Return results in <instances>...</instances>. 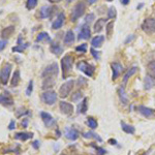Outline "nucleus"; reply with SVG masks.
<instances>
[{
	"label": "nucleus",
	"mask_w": 155,
	"mask_h": 155,
	"mask_svg": "<svg viewBox=\"0 0 155 155\" xmlns=\"http://www.w3.org/2000/svg\"><path fill=\"white\" fill-rule=\"evenodd\" d=\"M58 74H59L58 65H57V63L54 62V63H51L44 69V71L41 72V78L42 80H53V81H55V79L58 76Z\"/></svg>",
	"instance_id": "f257e3e1"
},
{
	"label": "nucleus",
	"mask_w": 155,
	"mask_h": 155,
	"mask_svg": "<svg viewBox=\"0 0 155 155\" xmlns=\"http://www.w3.org/2000/svg\"><path fill=\"white\" fill-rule=\"evenodd\" d=\"M72 65H74V58L71 55H65L61 59V68H62V76L63 79H66L68 74L72 71Z\"/></svg>",
	"instance_id": "f03ea898"
},
{
	"label": "nucleus",
	"mask_w": 155,
	"mask_h": 155,
	"mask_svg": "<svg viewBox=\"0 0 155 155\" xmlns=\"http://www.w3.org/2000/svg\"><path fill=\"white\" fill-rule=\"evenodd\" d=\"M85 11H86L85 1H79L78 3H76V5L74 6L71 11V22H76L77 20H79L85 14Z\"/></svg>",
	"instance_id": "7ed1b4c3"
},
{
	"label": "nucleus",
	"mask_w": 155,
	"mask_h": 155,
	"mask_svg": "<svg viewBox=\"0 0 155 155\" xmlns=\"http://www.w3.org/2000/svg\"><path fill=\"white\" fill-rule=\"evenodd\" d=\"M77 68L80 71H83L87 77L91 78L93 77L94 71H95V66L92 65V64L87 63L86 61H80L77 63Z\"/></svg>",
	"instance_id": "20e7f679"
},
{
	"label": "nucleus",
	"mask_w": 155,
	"mask_h": 155,
	"mask_svg": "<svg viewBox=\"0 0 155 155\" xmlns=\"http://www.w3.org/2000/svg\"><path fill=\"white\" fill-rule=\"evenodd\" d=\"M142 30L146 34L152 35L155 33V19L154 18H147L144 20V22L142 23Z\"/></svg>",
	"instance_id": "39448f33"
},
{
	"label": "nucleus",
	"mask_w": 155,
	"mask_h": 155,
	"mask_svg": "<svg viewBox=\"0 0 155 155\" xmlns=\"http://www.w3.org/2000/svg\"><path fill=\"white\" fill-rule=\"evenodd\" d=\"M12 69V66L11 63H6L4 64V66L1 68L0 71V83L2 85H7L9 80V76H11V71Z\"/></svg>",
	"instance_id": "423d86ee"
},
{
	"label": "nucleus",
	"mask_w": 155,
	"mask_h": 155,
	"mask_svg": "<svg viewBox=\"0 0 155 155\" xmlns=\"http://www.w3.org/2000/svg\"><path fill=\"white\" fill-rule=\"evenodd\" d=\"M74 80H68L66 81L64 84L61 85L59 89V95L62 97V98H65L71 94L72 88H74Z\"/></svg>",
	"instance_id": "0eeeda50"
},
{
	"label": "nucleus",
	"mask_w": 155,
	"mask_h": 155,
	"mask_svg": "<svg viewBox=\"0 0 155 155\" xmlns=\"http://www.w3.org/2000/svg\"><path fill=\"white\" fill-rule=\"evenodd\" d=\"M57 98H58L57 93L54 91H49L48 90V91L44 92L41 94V101L46 104H48V106H53L55 102L57 101Z\"/></svg>",
	"instance_id": "6e6552de"
},
{
	"label": "nucleus",
	"mask_w": 155,
	"mask_h": 155,
	"mask_svg": "<svg viewBox=\"0 0 155 155\" xmlns=\"http://www.w3.org/2000/svg\"><path fill=\"white\" fill-rule=\"evenodd\" d=\"M41 117L45 126L48 127V128H51V127H54L56 125V120L51 116V114L47 113V112H41Z\"/></svg>",
	"instance_id": "1a4fd4ad"
},
{
	"label": "nucleus",
	"mask_w": 155,
	"mask_h": 155,
	"mask_svg": "<svg viewBox=\"0 0 155 155\" xmlns=\"http://www.w3.org/2000/svg\"><path fill=\"white\" fill-rule=\"evenodd\" d=\"M64 136L69 141H76V140L79 139L80 132L78 131V129L74 128V127H65V129H64Z\"/></svg>",
	"instance_id": "9d476101"
},
{
	"label": "nucleus",
	"mask_w": 155,
	"mask_h": 155,
	"mask_svg": "<svg viewBox=\"0 0 155 155\" xmlns=\"http://www.w3.org/2000/svg\"><path fill=\"white\" fill-rule=\"evenodd\" d=\"M59 109H60V111H61L62 114L69 116V115H71L72 113H74V107L71 104H69V102L62 101L59 102Z\"/></svg>",
	"instance_id": "9b49d317"
},
{
	"label": "nucleus",
	"mask_w": 155,
	"mask_h": 155,
	"mask_svg": "<svg viewBox=\"0 0 155 155\" xmlns=\"http://www.w3.org/2000/svg\"><path fill=\"white\" fill-rule=\"evenodd\" d=\"M90 36H91V30H90V27L89 25L87 24H84L82 26L81 30L79 32V35H78V39L79 41H86V39H89Z\"/></svg>",
	"instance_id": "f8f14e48"
},
{
	"label": "nucleus",
	"mask_w": 155,
	"mask_h": 155,
	"mask_svg": "<svg viewBox=\"0 0 155 155\" xmlns=\"http://www.w3.org/2000/svg\"><path fill=\"white\" fill-rule=\"evenodd\" d=\"M111 68H112V71H113L112 79H113V81H115V80L118 79L119 76L121 74V72L123 71V66H122V64L119 63V62H112Z\"/></svg>",
	"instance_id": "ddd939ff"
},
{
	"label": "nucleus",
	"mask_w": 155,
	"mask_h": 155,
	"mask_svg": "<svg viewBox=\"0 0 155 155\" xmlns=\"http://www.w3.org/2000/svg\"><path fill=\"white\" fill-rule=\"evenodd\" d=\"M137 111L139 113L142 115L143 117L147 119H150V118H153L155 116V112L154 110L150 109L148 107H145V106H139L137 107Z\"/></svg>",
	"instance_id": "4468645a"
},
{
	"label": "nucleus",
	"mask_w": 155,
	"mask_h": 155,
	"mask_svg": "<svg viewBox=\"0 0 155 155\" xmlns=\"http://www.w3.org/2000/svg\"><path fill=\"white\" fill-rule=\"evenodd\" d=\"M64 20H65V16H64L63 12H60V14L57 16L56 20L52 23V29L54 30H58L63 26V23H64Z\"/></svg>",
	"instance_id": "2eb2a0df"
},
{
	"label": "nucleus",
	"mask_w": 155,
	"mask_h": 155,
	"mask_svg": "<svg viewBox=\"0 0 155 155\" xmlns=\"http://www.w3.org/2000/svg\"><path fill=\"white\" fill-rule=\"evenodd\" d=\"M0 104L5 107H11L14 104V101L12 97L9 95L8 93H2L0 94Z\"/></svg>",
	"instance_id": "dca6fc26"
},
{
	"label": "nucleus",
	"mask_w": 155,
	"mask_h": 155,
	"mask_svg": "<svg viewBox=\"0 0 155 155\" xmlns=\"http://www.w3.org/2000/svg\"><path fill=\"white\" fill-rule=\"evenodd\" d=\"M53 11V7L50 5H45L41 6V9H39V18L41 19H47L50 18V16L52 15V12Z\"/></svg>",
	"instance_id": "f3484780"
},
{
	"label": "nucleus",
	"mask_w": 155,
	"mask_h": 155,
	"mask_svg": "<svg viewBox=\"0 0 155 155\" xmlns=\"http://www.w3.org/2000/svg\"><path fill=\"white\" fill-rule=\"evenodd\" d=\"M155 86V79L153 77L147 74L144 79V89L145 90H151Z\"/></svg>",
	"instance_id": "a211bd4d"
},
{
	"label": "nucleus",
	"mask_w": 155,
	"mask_h": 155,
	"mask_svg": "<svg viewBox=\"0 0 155 155\" xmlns=\"http://www.w3.org/2000/svg\"><path fill=\"white\" fill-rule=\"evenodd\" d=\"M33 137V134L32 132H26V131H22V132H17L15 134V139L20 140V141H27V140H30Z\"/></svg>",
	"instance_id": "6ab92c4d"
},
{
	"label": "nucleus",
	"mask_w": 155,
	"mask_h": 155,
	"mask_svg": "<svg viewBox=\"0 0 155 155\" xmlns=\"http://www.w3.org/2000/svg\"><path fill=\"white\" fill-rule=\"evenodd\" d=\"M118 96H119V99L121 101L122 104H128V96L126 95L125 93V89H124V86H121L120 88L118 89Z\"/></svg>",
	"instance_id": "aec40b11"
},
{
	"label": "nucleus",
	"mask_w": 155,
	"mask_h": 155,
	"mask_svg": "<svg viewBox=\"0 0 155 155\" xmlns=\"http://www.w3.org/2000/svg\"><path fill=\"white\" fill-rule=\"evenodd\" d=\"M104 41V35H96L92 38L91 41V46L92 48H101Z\"/></svg>",
	"instance_id": "412c9836"
},
{
	"label": "nucleus",
	"mask_w": 155,
	"mask_h": 155,
	"mask_svg": "<svg viewBox=\"0 0 155 155\" xmlns=\"http://www.w3.org/2000/svg\"><path fill=\"white\" fill-rule=\"evenodd\" d=\"M137 66H132L125 72V74L123 76V86L127 83V82H128V80L130 79V78L134 76V74H137Z\"/></svg>",
	"instance_id": "4be33fe9"
},
{
	"label": "nucleus",
	"mask_w": 155,
	"mask_h": 155,
	"mask_svg": "<svg viewBox=\"0 0 155 155\" xmlns=\"http://www.w3.org/2000/svg\"><path fill=\"white\" fill-rule=\"evenodd\" d=\"M74 41H76V37H74V33L72 30H68V31L65 33L64 35V38H63V41L65 45H71L74 44Z\"/></svg>",
	"instance_id": "5701e85b"
},
{
	"label": "nucleus",
	"mask_w": 155,
	"mask_h": 155,
	"mask_svg": "<svg viewBox=\"0 0 155 155\" xmlns=\"http://www.w3.org/2000/svg\"><path fill=\"white\" fill-rule=\"evenodd\" d=\"M120 124H121V128L124 132H126V134H134V132H136V128H134L132 125L125 123L124 121H121L120 122Z\"/></svg>",
	"instance_id": "b1692460"
},
{
	"label": "nucleus",
	"mask_w": 155,
	"mask_h": 155,
	"mask_svg": "<svg viewBox=\"0 0 155 155\" xmlns=\"http://www.w3.org/2000/svg\"><path fill=\"white\" fill-rule=\"evenodd\" d=\"M87 110H88V99L83 98V101L78 107V114H86Z\"/></svg>",
	"instance_id": "393cba45"
},
{
	"label": "nucleus",
	"mask_w": 155,
	"mask_h": 155,
	"mask_svg": "<svg viewBox=\"0 0 155 155\" xmlns=\"http://www.w3.org/2000/svg\"><path fill=\"white\" fill-rule=\"evenodd\" d=\"M20 81H21V74H20L19 69H17V71L14 72L12 78V82H11L12 87H17L19 85Z\"/></svg>",
	"instance_id": "a878e982"
},
{
	"label": "nucleus",
	"mask_w": 155,
	"mask_h": 155,
	"mask_svg": "<svg viewBox=\"0 0 155 155\" xmlns=\"http://www.w3.org/2000/svg\"><path fill=\"white\" fill-rule=\"evenodd\" d=\"M14 32H15V27L14 26L6 27V28H4L1 31V36L3 37V38H8V37H11L12 34H14Z\"/></svg>",
	"instance_id": "bb28decb"
},
{
	"label": "nucleus",
	"mask_w": 155,
	"mask_h": 155,
	"mask_svg": "<svg viewBox=\"0 0 155 155\" xmlns=\"http://www.w3.org/2000/svg\"><path fill=\"white\" fill-rule=\"evenodd\" d=\"M107 23V19H98L97 22L94 24V31L95 32H101L102 29H104V25Z\"/></svg>",
	"instance_id": "cd10ccee"
},
{
	"label": "nucleus",
	"mask_w": 155,
	"mask_h": 155,
	"mask_svg": "<svg viewBox=\"0 0 155 155\" xmlns=\"http://www.w3.org/2000/svg\"><path fill=\"white\" fill-rule=\"evenodd\" d=\"M50 51H51L53 54L59 56V55L63 52V48H62L59 44H52L51 47H50Z\"/></svg>",
	"instance_id": "c85d7f7f"
},
{
	"label": "nucleus",
	"mask_w": 155,
	"mask_h": 155,
	"mask_svg": "<svg viewBox=\"0 0 155 155\" xmlns=\"http://www.w3.org/2000/svg\"><path fill=\"white\" fill-rule=\"evenodd\" d=\"M83 137H85V139H94V140H96V141H98V142H102L101 137H99L97 134H95V132H93V131L84 132V134H83Z\"/></svg>",
	"instance_id": "c756f323"
},
{
	"label": "nucleus",
	"mask_w": 155,
	"mask_h": 155,
	"mask_svg": "<svg viewBox=\"0 0 155 155\" xmlns=\"http://www.w3.org/2000/svg\"><path fill=\"white\" fill-rule=\"evenodd\" d=\"M36 41L37 42H41V41H49L51 42L52 39L51 37H50V35L47 32H41V33L38 34V35L36 36Z\"/></svg>",
	"instance_id": "7c9ffc66"
},
{
	"label": "nucleus",
	"mask_w": 155,
	"mask_h": 155,
	"mask_svg": "<svg viewBox=\"0 0 155 155\" xmlns=\"http://www.w3.org/2000/svg\"><path fill=\"white\" fill-rule=\"evenodd\" d=\"M113 27H114V21L109 22V23L106 25V32H107V38H111L112 34H113V30H114Z\"/></svg>",
	"instance_id": "2f4dec72"
},
{
	"label": "nucleus",
	"mask_w": 155,
	"mask_h": 155,
	"mask_svg": "<svg viewBox=\"0 0 155 155\" xmlns=\"http://www.w3.org/2000/svg\"><path fill=\"white\" fill-rule=\"evenodd\" d=\"M87 125H88L89 128L95 129L97 128V126H98V123H97V121L93 117H89V118L87 119Z\"/></svg>",
	"instance_id": "473e14b6"
},
{
	"label": "nucleus",
	"mask_w": 155,
	"mask_h": 155,
	"mask_svg": "<svg viewBox=\"0 0 155 155\" xmlns=\"http://www.w3.org/2000/svg\"><path fill=\"white\" fill-rule=\"evenodd\" d=\"M82 98H83V92H82V91H76L71 95V101H74V102L81 101Z\"/></svg>",
	"instance_id": "72a5a7b5"
},
{
	"label": "nucleus",
	"mask_w": 155,
	"mask_h": 155,
	"mask_svg": "<svg viewBox=\"0 0 155 155\" xmlns=\"http://www.w3.org/2000/svg\"><path fill=\"white\" fill-rule=\"evenodd\" d=\"M147 67H148V74H147L153 77L155 79V62H149Z\"/></svg>",
	"instance_id": "f704fd0d"
},
{
	"label": "nucleus",
	"mask_w": 155,
	"mask_h": 155,
	"mask_svg": "<svg viewBox=\"0 0 155 155\" xmlns=\"http://www.w3.org/2000/svg\"><path fill=\"white\" fill-rule=\"evenodd\" d=\"M28 46H29V44L18 45L17 47H14V48H12V52H18V53H21V52H23L26 48H28Z\"/></svg>",
	"instance_id": "c9c22d12"
},
{
	"label": "nucleus",
	"mask_w": 155,
	"mask_h": 155,
	"mask_svg": "<svg viewBox=\"0 0 155 155\" xmlns=\"http://www.w3.org/2000/svg\"><path fill=\"white\" fill-rule=\"evenodd\" d=\"M116 17H117L116 8H115L114 6L109 7V9H107V18H109V19H115Z\"/></svg>",
	"instance_id": "e433bc0d"
},
{
	"label": "nucleus",
	"mask_w": 155,
	"mask_h": 155,
	"mask_svg": "<svg viewBox=\"0 0 155 155\" xmlns=\"http://www.w3.org/2000/svg\"><path fill=\"white\" fill-rule=\"evenodd\" d=\"M37 3H38V0H27L26 7L31 11V9L35 8L36 5H37Z\"/></svg>",
	"instance_id": "4c0bfd02"
},
{
	"label": "nucleus",
	"mask_w": 155,
	"mask_h": 155,
	"mask_svg": "<svg viewBox=\"0 0 155 155\" xmlns=\"http://www.w3.org/2000/svg\"><path fill=\"white\" fill-rule=\"evenodd\" d=\"M88 50V47H87V44H82L80 46H78L76 48V51L79 52V53H82V54H85Z\"/></svg>",
	"instance_id": "58836bf2"
},
{
	"label": "nucleus",
	"mask_w": 155,
	"mask_h": 155,
	"mask_svg": "<svg viewBox=\"0 0 155 155\" xmlns=\"http://www.w3.org/2000/svg\"><path fill=\"white\" fill-rule=\"evenodd\" d=\"M90 52H91L92 57H93L95 60L101 59V52H99V51H97V50H95L94 48H91V49H90Z\"/></svg>",
	"instance_id": "ea45409f"
},
{
	"label": "nucleus",
	"mask_w": 155,
	"mask_h": 155,
	"mask_svg": "<svg viewBox=\"0 0 155 155\" xmlns=\"http://www.w3.org/2000/svg\"><path fill=\"white\" fill-rule=\"evenodd\" d=\"M94 20H95V15L94 14H89V15H87L86 17H85V24H90L91 22H93Z\"/></svg>",
	"instance_id": "a19ab883"
},
{
	"label": "nucleus",
	"mask_w": 155,
	"mask_h": 155,
	"mask_svg": "<svg viewBox=\"0 0 155 155\" xmlns=\"http://www.w3.org/2000/svg\"><path fill=\"white\" fill-rule=\"evenodd\" d=\"M32 91H33V81L31 80V81L29 82L28 87H27V89H26V95L30 96V95H31V93H32Z\"/></svg>",
	"instance_id": "79ce46f5"
},
{
	"label": "nucleus",
	"mask_w": 155,
	"mask_h": 155,
	"mask_svg": "<svg viewBox=\"0 0 155 155\" xmlns=\"http://www.w3.org/2000/svg\"><path fill=\"white\" fill-rule=\"evenodd\" d=\"M87 84V80L85 79L84 77H80L79 79H78V81H77V85L79 87H81V86H85V85Z\"/></svg>",
	"instance_id": "37998d69"
},
{
	"label": "nucleus",
	"mask_w": 155,
	"mask_h": 155,
	"mask_svg": "<svg viewBox=\"0 0 155 155\" xmlns=\"http://www.w3.org/2000/svg\"><path fill=\"white\" fill-rule=\"evenodd\" d=\"M147 60H148V63L149 62H155V51L150 52L149 55L147 56Z\"/></svg>",
	"instance_id": "c03bdc74"
},
{
	"label": "nucleus",
	"mask_w": 155,
	"mask_h": 155,
	"mask_svg": "<svg viewBox=\"0 0 155 155\" xmlns=\"http://www.w3.org/2000/svg\"><path fill=\"white\" fill-rule=\"evenodd\" d=\"M92 146L95 148V150L97 151V153H98L99 155H104V154H106L107 153V151L104 150V148H101V147H98V146H95V145H93L92 144Z\"/></svg>",
	"instance_id": "a18cd8bd"
},
{
	"label": "nucleus",
	"mask_w": 155,
	"mask_h": 155,
	"mask_svg": "<svg viewBox=\"0 0 155 155\" xmlns=\"http://www.w3.org/2000/svg\"><path fill=\"white\" fill-rule=\"evenodd\" d=\"M134 39H136V35H134V34H131V35H128V36L126 37V39H125V41H124V44H125V45H128L129 42L134 41Z\"/></svg>",
	"instance_id": "49530a36"
},
{
	"label": "nucleus",
	"mask_w": 155,
	"mask_h": 155,
	"mask_svg": "<svg viewBox=\"0 0 155 155\" xmlns=\"http://www.w3.org/2000/svg\"><path fill=\"white\" fill-rule=\"evenodd\" d=\"M6 45H7V41H5V39H2V41H0V51H2V50L5 48Z\"/></svg>",
	"instance_id": "de8ad7c7"
},
{
	"label": "nucleus",
	"mask_w": 155,
	"mask_h": 155,
	"mask_svg": "<svg viewBox=\"0 0 155 155\" xmlns=\"http://www.w3.org/2000/svg\"><path fill=\"white\" fill-rule=\"evenodd\" d=\"M39 146H41V142L37 141V140H36V141H34L33 143H32V147H33V148L35 149V150L38 149V148H39Z\"/></svg>",
	"instance_id": "09e8293b"
},
{
	"label": "nucleus",
	"mask_w": 155,
	"mask_h": 155,
	"mask_svg": "<svg viewBox=\"0 0 155 155\" xmlns=\"http://www.w3.org/2000/svg\"><path fill=\"white\" fill-rule=\"evenodd\" d=\"M15 128H16V122H15V120H12L8 125V129L9 130H14Z\"/></svg>",
	"instance_id": "8fccbe9b"
},
{
	"label": "nucleus",
	"mask_w": 155,
	"mask_h": 155,
	"mask_svg": "<svg viewBox=\"0 0 155 155\" xmlns=\"http://www.w3.org/2000/svg\"><path fill=\"white\" fill-rule=\"evenodd\" d=\"M28 123H29V120L27 118H24L23 121H22V126H23L24 128H26V127H28Z\"/></svg>",
	"instance_id": "3c124183"
},
{
	"label": "nucleus",
	"mask_w": 155,
	"mask_h": 155,
	"mask_svg": "<svg viewBox=\"0 0 155 155\" xmlns=\"http://www.w3.org/2000/svg\"><path fill=\"white\" fill-rule=\"evenodd\" d=\"M121 3L123 4V5H127V4L129 3V0H121Z\"/></svg>",
	"instance_id": "603ef678"
},
{
	"label": "nucleus",
	"mask_w": 155,
	"mask_h": 155,
	"mask_svg": "<svg viewBox=\"0 0 155 155\" xmlns=\"http://www.w3.org/2000/svg\"><path fill=\"white\" fill-rule=\"evenodd\" d=\"M95 2H97V0H88V3L89 4H94Z\"/></svg>",
	"instance_id": "864d4df0"
},
{
	"label": "nucleus",
	"mask_w": 155,
	"mask_h": 155,
	"mask_svg": "<svg viewBox=\"0 0 155 155\" xmlns=\"http://www.w3.org/2000/svg\"><path fill=\"white\" fill-rule=\"evenodd\" d=\"M143 6H144V3H141L140 5H137V9H141Z\"/></svg>",
	"instance_id": "5fc2aeb1"
},
{
	"label": "nucleus",
	"mask_w": 155,
	"mask_h": 155,
	"mask_svg": "<svg viewBox=\"0 0 155 155\" xmlns=\"http://www.w3.org/2000/svg\"><path fill=\"white\" fill-rule=\"evenodd\" d=\"M110 143H113L112 145H116V144H117V142L115 141V140H114V141H113V140H111V141H110Z\"/></svg>",
	"instance_id": "6e6d98bb"
},
{
	"label": "nucleus",
	"mask_w": 155,
	"mask_h": 155,
	"mask_svg": "<svg viewBox=\"0 0 155 155\" xmlns=\"http://www.w3.org/2000/svg\"><path fill=\"white\" fill-rule=\"evenodd\" d=\"M50 2H52V3H54V2H58V1H61V0H49Z\"/></svg>",
	"instance_id": "4d7b16f0"
},
{
	"label": "nucleus",
	"mask_w": 155,
	"mask_h": 155,
	"mask_svg": "<svg viewBox=\"0 0 155 155\" xmlns=\"http://www.w3.org/2000/svg\"><path fill=\"white\" fill-rule=\"evenodd\" d=\"M107 1H109V2H112V1H113V0H107Z\"/></svg>",
	"instance_id": "13d9d810"
},
{
	"label": "nucleus",
	"mask_w": 155,
	"mask_h": 155,
	"mask_svg": "<svg viewBox=\"0 0 155 155\" xmlns=\"http://www.w3.org/2000/svg\"><path fill=\"white\" fill-rule=\"evenodd\" d=\"M68 1H72V0H68Z\"/></svg>",
	"instance_id": "bf43d9fd"
},
{
	"label": "nucleus",
	"mask_w": 155,
	"mask_h": 155,
	"mask_svg": "<svg viewBox=\"0 0 155 155\" xmlns=\"http://www.w3.org/2000/svg\"><path fill=\"white\" fill-rule=\"evenodd\" d=\"M61 155H66V154H61Z\"/></svg>",
	"instance_id": "052dcab7"
}]
</instances>
